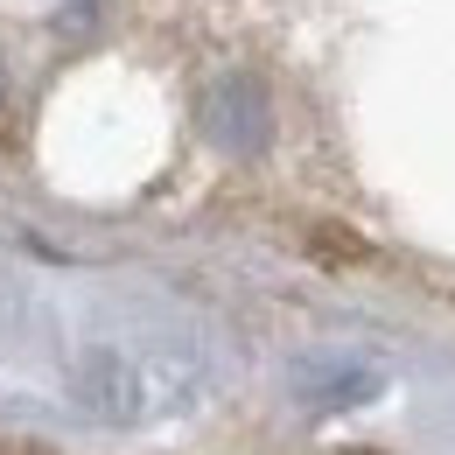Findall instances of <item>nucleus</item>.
<instances>
[{
	"label": "nucleus",
	"instance_id": "1",
	"mask_svg": "<svg viewBox=\"0 0 455 455\" xmlns=\"http://www.w3.org/2000/svg\"><path fill=\"white\" fill-rule=\"evenodd\" d=\"M218 393V364L196 337H106L70 357V399L99 427H162Z\"/></svg>",
	"mask_w": 455,
	"mask_h": 455
},
{
	"label": "nucleus",
	"instance_id": "4",
	"mask_svg": "<svg viewBox=\"0 0 455 455\" xmlns=\"http://www.w3.org/2000/svg\"><path fill=\"white\" fill-rule=\"evenodd\" d=\"M350 455H386V449H350Z\"/></svg>",
	"mask_w": 455,
	"mask_h": 455
},
{
	"label": "nucleus",
	"instance_id": "2",
	"mask_svg": "<svg viewBox=\"0 0 455 455\" xmlns=\"http://www.w3.org/2000/svg\"><path fill=\"white\" fill-rule=\"evenodd\" d=\"M287 386L308 413H357L386 393V364L357 357V350H308V357H294Z\"/></svg>",
	"mask_w": 455,
	"mask_h": 455
},
{
	"label": "nucleus",
	"instance_id": "3",
	"mask_svg": "<svg viewBox=\"0 0 455 455\" xmlns=\"http://www.w3.org/2000/svg\"><path fill=\"white\" fill-rule=\"evenodd\" d=\"M204 126H211V140H218L225 155H259L267 133H274L267 92H259L252 77H225V84H211V99H204Z\"/></svg>",
	"mask_w": 455,
	"mask_h": 455
}]
</instances>
